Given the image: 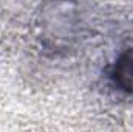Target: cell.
<instances>
[{
    "instance_id": "1",
    "label": "cell",
    "mask_w": 133,
    "mask_h": 132,
    "mask_svg": "<svg viewBox=\"0 0 133 132\" xmlns=\"http://www.w3.org/2000/svg\"><path fill=\"white\" fill-rule=\"evenodd\" d=\"M113 81L125 93L133 97V47L125 50L113 67Z\"/></svg>"
}]
</instances>
